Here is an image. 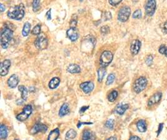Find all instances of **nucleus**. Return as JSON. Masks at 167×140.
<instances>
[{"instance_id":"44","label":"nucleus","mask_w":167,"mask_h":140,"mask_svg":"<svg viewBox=\"0 0 167 140\" xmlns=\"http://www.w3.org/2000/svg\"><path fill=\"white\" fill-rule=\"evenodd\" d=\"M129 140H141V139H140L137 136H132L130 137V138Z\"/></svg>"},{"instance_id":"41","label":"nucleus","mask_w":167,"mask_h":140,"mask_svg":"<svg viewBox=\"0 0 167 140\" xmlns=\"http://www.w3.org/2000/svg\"><path fill=\"white\" fill-rule=\"evenodd\" d=\"M88 108H89V106H83V107H82L80 110V113H84L87 109H88Z\"/></svg>"},{"instance_id":"39","label":"nucleus","mask_w":167,"mask_h":140,"mask_svg":"<svg viewBox=\"0 0 167 140\" xmlns=\"http://www.w3.org/2000/svg\"><path fill=\"white\" fill-rule=\"evenodd\" d=\"M162 30L163 33L167 34V21L165 22L162 25Z\"/></svg>"},{"instance_id":"20","label":"nucleus","mask_w":167,"mask_h":140,"mask_svg":"<svg viewBox=\"0 0 167 140\" xmlns=\"http://www.w3.org/2000/svg\"><path fill=\"white\" fill-rule=\"evenodd\" d=\"M95 136L90 130H85L82 135V140H95Z\"/></svg>"},{"instance_id":"43","label":"nucleus","mask_w":167,"mask_h":140,"mask_svg":"<svg viewBox=\"0 0 167 140\" xmlns=\"http://www.w3.org/2000/svg\"><path fill=\"white\" fill-rule=\"evenodd\" d=\"M46 17L47 18L48 20H50L51 19V10H48L46 14Z\"/></svg>"},{"instance_id":"37","label":"nucleus","mask_w":167,"mask_h":140,"mask_svg":"<svg viewBox=\"0 0 167 140\" xmlns=\"http://www.w3.org/2000/svg\"><path fill=\"white\" fill-rule=\"evenodd\" d=\"M122 2V0H109V3L112 6H117Z\"/></svg>"},{"instance_id":"33","label":"nucleus","mask_w":167,"mask_h":140,"mask_svg":"<svg viewBox=\"0 0 167 140\" xmlns=\"http://www.w3.org/2000/svg\"><path fill=\"white\" fill-rule=\"evenodd\" d=\"M159 51L160 54L165 55L167 57V47L165 46V45H162L159 47Z\"/></svg>"},{"instance_id":"15","label":"nucleus","mask_w":167,"mask_h":140,"mask_svg":"<svg viewBox=\"0 0 167 140\" xmlns=\"http://www.w3.org/2000/svg\"><path fill=\"white\" fill-rule=\"evenodd\" d=\"M18 83H19V78H18V76L16 74L12 75L10 78H8V80L7 81L8 87L11 89H14L15 87H16Z\"/></svg>"},{"instance_id":"45","label":"nucleus","mask_w":167,"mask_h":140,"mask_svg":"<svg viewBox=\"0 0 167 140\" xmlns=\"http://www.w3.org/2000/svg\"><path fill=\"white\" fill-rule=\"evenodd\" d=\"M90 125V124H92V123H82V122H79V123H78V124L77 125V126H78V128H80V127H81V126H82V125Z\"/></svg>"},{"instance_id":"8","label":"nucleus","mask_w":167,"mask_h":140,"mask_svg":"<svg viewBox=\"0 0 167 140\" xmlns=\"http://www.w3.org/2000/svg\"><path fill=\"white\" fill-rule=\"evenodd\" d=\"M156 7V3L155 0H147L145 9L146 14L149 16H152L155 12Z\"/></svg>"},{"instance_id":"13","label":"nucleus","mask_w":167,"mask_h":140,"mask_svg":"<svg viewBox=\"0 0 167 140\" xmlns=\"http://www.w3.org/2000/svg\"><path fill=\"white\" fill-rule=\"evenodd\" d=\"M80 87L85 93L88 94L92 92L94 89V84L92 82H83L80 84Z\"/></svg>"},{"instance_id":"31","label":"nucleus","mask_w":167,"mask_h":140,"mask_svg":"<svg viewBox=\"0 0 167 140\" xmlns=\"http://www.w3.org/2000/svg\"><path fill=\"white\" fill-rule=\"evenodd\" d=\"M115 79V75H114L113 74H111L108 75V77H107V80L106 82V84L107 85H110L111 84H112Z\"/></svg>"},{"instance_id":"12","label":"nucleus","mask_w":167,"mask_h":140,"mask_svg":"<svg viewBox=\"0 0 167 140\" xmlns=\"http://www.w3.org/2000/svg\"><path fill=\"white\" fill-rule=\"evenodd\" d=\"M162 97V93L161 92H157L153 95L148 102V106L152 107L154 105L159 103Z\"/></svg>"},{"instance_id":"34","label":"nucleus","mask_w":167,"mask_h":140,"mask_svg":"<svg viewBox=\"0 0 167 140\" xmlns=\"http://www.w3.org/2000/svg\"><path fill=\"white\" fill-rule=\"evenodd\" d=\"M133 17L135 19H140L142 16V13L140 10H136L133 14Z\"/></svg>"},{"instance_id":"3","label":"nucleus","mask_w":167,"mask_h":140,"mask_svg":"<svg viewBox=\"0 0 167 140\" xmlns=\"http://www.w3.org/2000/svg\"><path fill=\"white\" fill-rule=\"evenodd\" d=\"M148 81L145 77H140L136 79L133 84V90L135 93H140L143 91L147 86Z\"/></svg>"},{"instance_id":"5","label":"nucleus","mask_w":167,"mask_h":140,"mask_svg":"<svg viewBox=\"0 0 167 140\" xmlns=\"http://www.w3.org/2000/svg\"><path fill=\"white\" fill-rule=\"evenodd\" d=\"M34 45L39 50L46 49L48 45V42L47 37L44 34H39L36 41L34 42Z\"/></svg>"},{"instance_id":"48","label":"nucleus","mask_w":167,"mask_h":140,"mask_svg":"<svg viewBox=\"0 0 167 140\" xmlns=\"http://www.w3.org/2000/svg\"><path fill=\"white\" fill-rule=\"evenodd\" d=\"M14 140H18V139H14Z\"/></svg>"},{"instance_id":"40","label":"nucleus","mask_w":167,"mask_h":140,"mask_svg":"<svg viewBox=\"0 0 167 140\" xmlns=\"http://www.w3.org/2000/svg\"><path fill=\"white\" fill-rule=\"evenodd\" d=\"M163 123H160L159 126V129L157 130V136H159L160 133H161V132L163 129Z\"/></svg>"},{"instance_id":"16","label":"nucleus","mask_w":167,"mask_h":140,"mask_svg":"<svg viewBox=\"0 0 167 140\" xmlns=\"http://www.w3.org/2000/svg\"><path fill=\"white\" fill-rule=\"evenodd\" d=\"M128 108L129 105L128 104H119L115 108V112L120 115H123Z\"/></svg>"},{"instance_id":"46","label":"nucleus","mask_w":167,"mask_h":140,"mask_svg":"<svg viewBox=\"0 0 167 140\" xmlns=\"http://www.w3.org/2000/svg\"><path fill=\"white\" fill-rule=\"evenodd\" d=\"M5 10V6L3 5V4H1L0 5V11L1 12H3Z\"/></svg>"},{"instance_id":"21","label":"nucleus","mask_w":167,"mask_h":140,"mask_svg":"<svg viewBox=\"0 0 167 140\" xmlns=\"http://www.w3.org/2000/svg\"><path fill=\"white\" fill-rule=\"evenodd\" d=\"M59 135V130L58 128H55L50 133L47 140H57Z\"/></svg>"},{"instance_id":"10","label":"nucleus","mask_w":167,"mask_h":140,"mask_svg":"<svg viewBox=\"0 0 167 140\" xmlns=\"http://www.w3.org/2000/svg\"><path fill=\"white\" fill-rule=\"evenodd\" d=\"M48 130V127L44 124L38 123L35 124L31 130L32 134H37L38 133H45Z\"/></svg>"},{"instance_id":"47","label":"nucleus","mask_w":167,"mask_h":140,"mask_svg":"<svg viewBox=\"0 0 167 140\" xmlns=\"http://www.w3.org/2000/svg\"><path fill=\"white\" fill-rule=\"evenodd\" d=\"M106 140H117V138L115 137V136H111V137L108 138Z\"/></svg>"},{"instance_id":"23","label":"nucleus","mask_w":167,"mask_h":140,"mask_svg":"<svg viewBox=\"0 0 167 140\" xmlns=\"http://www.w3.org/2000/svg\"><path fill=\"white\" fill-rule=\"evenodd\" d=\"M18 90L20 91L21 93V98L23 101H26L27 100L28 97V90L26 87L23 85H20L18 87Z\"/></svg>"},{"instance_id":"19","label":"nucleus","mask_w":167,"mask_h":140,"mask_svg":"<svg viewBox=\"0 0 167 140\" xmlns=\"http://www.w3.org/2000/svg\"><path fill=\"white\" fill-rule=\"evenodd\" d=\"M69 112V105L66 103H64L62 105V106L61 107L59 111V113L58 115L59 117H64L65 115H66L67 114H68Z\"/></svg>"},{"instance_id":"18","label":"nucleus","mask_w":167,"mask_h":140,"mask_svg":"<svg viewBox=\"0 0 167 140\" xmlns=\"http://www.w3.org/2000/svg\"><path fill=\"white\" fill-rule=\"evenodd\" d=\"M136 127L140 132L145 133L147 129V125L146 121L143 120H139L136 123Z\"/></svg>"},{"instance_id":"4","label":"nucleus","mask_w":167,"mask_h":140,"mask_svg":"<svg viewBox=\"0 0 167 140\" xmlns=\"http://www.w3.org/2000/svg\"><path fill=\"white\" fill-rule=\"evenodd\" d=\"M113 55L110 51H104L101 54L100 59V64L101 67H107L113 60Z\"/></svg>"},{"instance_id":"42","label":"nucleus","mask_w":167,"mask_h":140,"mask_svg":"<svg viewBox=\"0 0 167 140\" xmlns=\"http://www.w3.org/2000/svg\"><path fill=\"white\" fill-rule=\"evenodd\" d=\"M104 16L107 20H111V13H110V12H107L106 13H105Z\"/></svg>"},{"instance_id":"1","label":"nucleus","mask_w":167,"mask_h":140,"mask_svg":"<svg viewBox=\"0 0 167 140\" xmlns=\"http://www.w3.org/2000/svg\"><path fill=\"white\" fill-rule=\"evenodd\" d=\"M24 14V6L23 4L21 3L11 8L10 10L8 11L7 15L10 19L19 21L23 19Z\"/></svg>"},{"instance_id":"22","label":"nucleus","mask_w":167,"mask_h":140,"mask_svg":"<svg viewBox=\"0 0 167 140\" xmlns=\"http://www.w3.org/2000/svg\"><path fill=\"white\" fill-rule=\"evenodd\" d=\"M60 84V80L58 77H54L50 81L49 83V88L51 89H55L58 87V85Z\"/></svg>"},{"instance_id":"7","label":"nucleus","mask_w":167,"mask_h":140,"mask_svg":"<svg viewBox=\"0 0 167 140\" xmlns=\"http://www.w3.org/2000/svg\"><path fill=\"white\" fill-rule=\"evenodd\" d=\"M32 112L33 108L31 105H26L24 107L22 113L16 116V119L20 121H24L28 118Z\"/></svg>"},{"instance_id":"35","label":"nucleus","mask_w":167,"mask_h":140,"mask_svg":"<svg viewBox=\"0 0 167 140\" xmlns=\"http://www.w3.org/2000/svg\"><path fill=\"white\" fill-rule=\"evenodd\" d=\"M109 31H110V28H109L108 26H103V27H101V32L103 35L107 34L109 32Z\"/></svg>"},{"instance_id":"25","label":"nucleus","mask_w":167,"mask_h":140,"mask_svg":"<svg viewBox=\"0 0 167 140\" xmlns=\"http://www.w3.org/2000/svg\"><path fill=\"white\" fill-rule=\"evenodd\" d=\"M31 31V24L28 23L26 22L24 23L23 29L22 31V34L23 36H28Z\"/></svg>"},{"instance_id":"28","label":"nucleus","mask_w":167,"mask_h":140,"mask_svg":"<svg viewBox=\"0 0 167 140\" xmlns=\"http://www.w3.org/2000/svg\"><path fill=\"white\" fill-rule=\"evenodd\" d=\"M118 92L116 91V90H113L108 95V101L110 102H115V100L117 99L118 97Z\"/></svg>"},{"instance_id":"14","label":"nucleus","mask_w":167,"mask_h":140,"mask_svg":"<svg viewBox=\"0 0 167 140\" xmlns=\"http://www.w3.org/2000/svg\"><path fill=\"white\" fill-rule=\"evenodd\" d=\"M68 38L72 41H76L78 38V31L76 28H70L66 32Z\"/></svg>"},{"instance_id":"24","label":"nucleus","mask_w":167,"mask_h":140,"mask_svg":"<svg viewBox=\"0 0 167 140\" xmlns=\"http://www.w3.org/2000/svg\"><path fill=\"white\" fill-rule=\"evenodd\" d=\"M8 135V129L7 127L5 125L2 124L0 126V136L2 139H6Z\"/></svg>"},{"instance_id":"32","label":"nucleus","mask_w":167,"mask_h":140,"mask_svg":"<svg viewBox=\"0 0 167 140\" xmlns=\"http://www.w3.org/2000/svg\"><path fill=\"white\" fill-rule=\"evenodd\" d=\"M41 33V26L40 24L34 26L32 30V34L33 35H39Z\"/></svg>"},{"instance_id":"38","label":"nucleus","mask_w":167,"mask_h":140,"mask_svg":"<svg viewBox=\"0 0 167 140\" xmlns=\"http://www.w3.org/2000/svg\"><path fill=\"white\" fill-rule=\"evenodd\" d=\"M76 24H77V20L75 19H72L71 21L69 22L70 28H76Z\"/></svg>"},{"instance_id":"9","label":"nucleus","mask_w":167,"mask_h":140,"mask_svg":"<svg viewBox=\"0 0 167 140\" xmlns=\"http://www.w3.org/2000/svg\"><path fill=\"white\" fill-rule=\"evenodd\" d=\"M11 67V61L8 59L3 60L1 63L0 66V75L2 76H5L8 74L9 69Z\"/></svg>"},{"instance_id":"36","label":"nucleus","mask_w":167,"mask_h":140,"mask_svg":"<svg viewBox=\"0 0 167 140\" xmlns=\"http://www.w3.org/2000/svg\"><path fill=\"white\" fill-rule=\"evenodd\" d=\"M153 57L152 56H148L146 59V64L148 65V66H150L153 63Z\"/></svg>"},{"instance_id":"29","label":"nucleus","mask_w":167,"mask_h":140,"mask_svg":"<svg viewBox=\"0 0 167 140\" xmlns=\"http://www.w3.org/2000/svg\"><path fill=\"white\" fill-rule=\"evenodd\" d=\"M32 6H33V11L37 12L40 8V0H33Z\"/></svg>"},{"instance_id":"11","label":"nucleus","mask_w":167,"mask_h":140,"mask_svg":"<svg viewBox=\"0 0 167 140\" xmlns=\"http://www.w3.org/2000/svg\"><path fill=\"white\" fill-rule=\"evenodd\" d=\"M141 46L142 43L139 40L136 39L133 41L130 46V51L131 52V54L133 55L138 54L140 50V48H141Z\"/></svg>"},{"instance_id":"30","label":"nucleus","mask_w":167,"mask_h":140,"mask_svg":"<svg viewBox=\"0 0 167 140\" xmlns=\"http://www.w3.org/2000/svg\"><path fill=\"white\" fill-rule=\"evenodd\" d=\"M114 125H115V120L113 119L108 120L106 122V123H105V126L110 129H112L113 128Z\"/></svg>"},{"instance_id":"2","label":"nucleus","mask_w":167,"mask_h":140,"mask_svg":"<svg viewBox=\"0 0 167 140\" xmlns=\"http://www.w3.org/2000/svg\"><path fill=\"white\" fill-rule=\"evenodd\" d=\"M13 36V31L10 28L5 26L2 29L0 34V41H1V46L3 49L8 48Z\"/></svg>"},{"instance_id":"6","label":"nucleus","mask_w":167,"mask_h":140,"mask_svg":"<svg viewBox=\"0 0 167 140\" xmlns=\"http://www.w3.org/2000/svg\"><path fill=\"white\" fill-rule=\"evenodd\" d=\"M130 14H131V10L130 7L127 6L122 7L118 12V19L121 22H123V23L126 22L129 19Z\"/></svg>"},{"instance_id":"27","label":"nucleus","mask_w":167,"mask_h":140,"mask_svg":"<svg viewBox=\"0 0 167 140\" xmlns=\"http://www.w3.org/2000/svg\"><path fill=\"white\" fill-rule=\"evenodd\" d=\"M106 75V69L104 67H101L98 71V81L101 82L103 80L104 77Z\"/></svg>"},{"instance_id":"26","label":"nucleus","mask_w":167,"mask_h":140,"mask_svg":"<svg viewBox=\"0 0 167 140\" xmlns=\"http://www.w3.org/2000/svg\"><path fill=\"white\" fill-rule=\"evenodd\" d=\"M76 136H77V133L76 131L73 129H70L66 133V140L73 139L75 138Z\"/></svg>"},{"instance_id":"17","label":"nucleus","mask_w":167,"mask_h":140,"mask_svg":"<svg viewBox=\"0 0 167 140\" xmlns=\"http://www.w3.org/2000/svg\"><path fill=\"white\" fill-rule=\"evenodd\" d=\"M67 71L70 74H78L81 72V68L77 64H72L68 67Z\"/></svg>"}]
</instances>
